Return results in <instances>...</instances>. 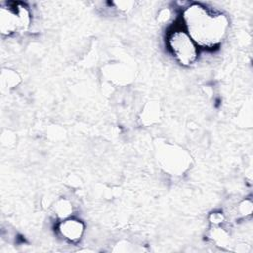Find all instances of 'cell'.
Listing matches in <instances>:
<instances>
[{
    "label": "cell",
    "mask_w": 253,
    "mask_h": 253,
    "mask_svg": "<svg viewBox=\"0 0 253 253\" xmlns=\"http://www.w3.org/2000/svg\"><path fill=\"white\" fill-rule=\"evenodd\" d=\"M168 44L175 58L184 66H190L197 60V44L186 31L176 30L168 38Z\"/></svg>",
    "instance_id": "7a4b0ae2"
},
{
    "label": "cell",
    "mask_w": 253,
    "mask_h": 253,
    "mask_svg": "<svg viewBox=\"0 0 253 253\" xmlns=\"http://www.w3.org/2000/svg\"><path fill=\"white\" fill-rule=\"evenodd\" d=\"M116 8H118L119 10L121 11H124V12H126L128 11L129 9H131L133 7V2L131 1H117V2H114L113 3Z\"/></svg>",
    "instance_id": "30bf717a"
},
{
    "label": "cell",
    "mask_w": 253,
    "mask_h": 253,
    "mask_svg": "<svg viewBox=\"0 0 253 253\" xmlns=\"http://www.w3.org/2000/svg\"><path fill=\"white\" fill-rule=\"evenodd\" d=\"M20 80V76L14 70L3 69L1 73V85L3 89L14 88L19 84Z\"/></svg>",
    "instance_id": "52a82bcc"
},
{
    "label": "cell",
    "mask_w": 253,
    "mask_h": 253,
    "mask_svg": "<svg viewBox=\"0 0 253 253\" xmlns=\"http://www.w3.org/2000/svg\"><path fill=\"white\" fill-rule=\"evenodd\" d=\"M19 30V19L15 9V3L0 8V32L4 36H10Z\"/></svg>",
    "instance_id": "3957f363"
},
{
    "label": "cell",
    "mask_w": 253,
    "mask_h": 253,
    "mask_svg": "<svg viewBox=\"0 0 253 253\" xmlns=\"http://www.w3.org/2000/svg\"><path fill=\"white\" fill-rule=\"evenodd\" d=\"M187 33L197 45L212 48L225 38L229 21L219 12L211 11L200 4H192L183 12Z\"/></svg>",
    "instance_id": "6da1fadb"
},
{
    "label": "cell",
    "mask_w": 253,
    "mask_h": 253,
    "mask_svg": "<svg viewBox=\"0 0 253 253\" xmlns=\"http://www.w3.org/2000/svg\"><path fill=\"white\" fill-rule=\"evenodd\" d=\"M15 9L19 19V31L26 32L31 25V13L28 7L22 3H15Z\"/></svg>",
    "instance_id": "5b68a950"
},
{
    "label": "cell",
    "mask_w": 253,
    "mask_h": 253,
    "mask_svg": "<svg viewBox=\"0 0 253 253\" xmlns=\"http://www.w3.org/2000/svg\"><path fill=\"white\" fill-rule=\"evenodd\" d=\"M170 16H171L170 11H169L168 9H163V10H161V11L159 12L157 20H158L159 22H161V23H164V22H167V21H168V19L170 18Z\"/></svg>",
    "instance_id": "7c38bea8"
},
{
    "label": "cell",
    "mask_w": 253,
    "mask_h": 253,
    "mask_svg": "<svg viewBox=\"0 0 253 253\" xmlns=\"http://www.w3.org/2000/svg\"><path fill=\"white\" fill-rule=\"evenodd\" d=\"M211 238L220 246H225L228 242L227 233L220 228H215L213 231H211Z\"/></svg>",
    "instance_id": "ba28073f"
},
{
    "label": "cell",
    "mask_w": 253,
    "mask_h": 253,
    "mask_svg": "<svg viewBox=\"0 0 253 253\" xmlns=\"http://www.w3.org/2000/svg\"><path fill=\"white\" fill-rule=\"evenodd\" d=\"M53 211L58 218L61 220L68 218L72 213V205L71 203L64 198L57 200L53 206Z\"/></svg>",
    "instance_id": "8992f818"
},
{
    "label": "cell",
    "mask_w": 253,
    "mask_h": 253,
    "mask_svg": "<svg viewBox=\"0 0 253 253\" xmlns=\"http://www.w3.org/2000/svg\"><path fill=\"white\" fill-rule=\"evenodd\" d=\"M209 219H210V221H211L213 225H218V224H220V223L223 222L224 216H223L220 212H213V213H211V214H210Z\"/></svg>",
    "instance_id": "8fae6325"
},
{
    "label": "cell",
    "mask_w": 253,
    "mask_h": 253,
    "mask_svg": "<svg viewBox=\"0 0 253 253\" xmlns=\"http://www.w3.org/2000/svg\"><path fill=\"white\" fill-rule=\"evenodd\" d=\"M84 229L85 225L81 220L69 217L63 219L58 225V230L60 234L65 239L71 242L79 241L84 233Z\"/></svg>",
    "instance_id": "277c9868"
},
{
    "label": "cell",
    "mask_w": 253,
    "mask_h": 253,
    "mask_svg": "<svg viewBox=\"0 0 253 253\" xmlns=\"http://www.w3.org/2000/svg\"><path fill=\"white\" fill-rule=\"evenodd\" d=\"M239 211L242 215H249L252 212V203L249 200L243 201L239 205Z\"/></svg>",
    "instance_id": "9c48e42d"
}]
</instances>
